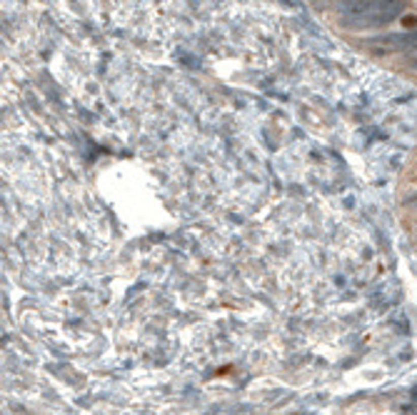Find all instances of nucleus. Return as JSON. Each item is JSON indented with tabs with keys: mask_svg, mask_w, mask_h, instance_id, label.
I'll return each instance as SVG.
<instances>
[{
	"mask_svg": "<svg viewBox=\"0 0 417 415\" xmlns=\"http://www.w3.org/2000/svg\"><path fill=\"white\" fill-rule=\"evenodd\" d=\"M402 10V0H355L340 5V23L347 28L362 30L392 23Z\"/></svg>",
	"mask_w": 417,
	"mask_h": 415,
	"instance_id": "1",
	"label": "nucleus"
},
{
	"mask_svg": "<svg viewBox=\"0 0 417 415\" xmlns=\"http://www.w3.org/2000/svg\"><path fill=\"white\" fill-rule=\"evenodd\" d=\"M370 45L380 48V50H415L417 48V30L410 33H392L382 38H372Z\"/></svg>",
	"mask_w": 417,
	"mask_h": 415,
	"instance_id": "2",
	"label": "nucleus"
}]
</instances>
